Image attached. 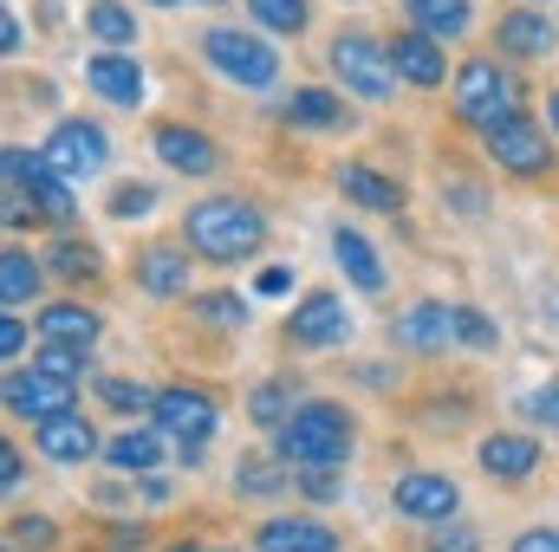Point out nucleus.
<instances>
[{
    "instance_id": "obj_29",
    "label": "nucleus",
    "mask_w": 559,
    "mask_h": 552,
    "mask_svg": "<svg viewBox=\"0 0 559 552\" xmlns=\"http://www.w3.org/2000/svg\"><path fill=\"white\" fill-rule=\"evenodd\" d=\"M33 292H39V267H33V254L7 248V254H0V299H7V312H13V305H26Z\"/></svg>"
},
{
    "instance_id": "obj_45",
    "label": "nucleus",
    "mask_w": 559,
    "mask_h": 552,
    "mask_svg": "<svg viewBox=\"0 0 559 552\" xmlns=\"http://www.w3.org/2000/svg\"><path fill=\"white\" fill-rule=\"evenodd\" d=\"M20 540H26V547H52V527H46V520H20Z\"/></svg>"
},
{
    "instance_id": "obj_35",
    "label": "nucleus",
    "mask_w": 559,
    "mask_h": 552,
    "mask_svg": "<svg viewBox=\"0 0 559 552\" xmlns=\"http://www.w3.org/2000/svg\"><path fill=\"white\" fill-rule=\"evenodd\" d=\"M52 274H66V279L98 274V254H92L85 241H59V248H52Z\"/></svg>"
},
{
    "instance_id": "obj_10",
    "label": "nucleus",
    "mask_w": 559,
    "mask_h": 552,
    "mask_svg": "<svg viewBox=\"0 0 559 552\" xmlns=\"http://www.w3.org/2000/svg\"><path fill=\"white\" fill-rule=\"evenodd\" d=\"M488 156H495L508 176H540V169L554 163V149H547V131H540L527 111H514L508 124H495V131H488Z\"/></svg>"
},
{
    "instance_id": "obj_20",
    "label": "nucleus",
    "mask_w": 559,
    "mask_h": 552,
    "mask_svg": "<svg viewBox=\"0 0 559 552\" xmlns=\"http://www.w3.org/2000/svg\"><path fill=\"white\" fill-rule=\"evenodd\" d=\"M39 332H46V345H79V351H92V345H98V312L79 305V299H66V305H46V312H39Z\"/></svg>"
},
{
    "instance_id": "obj_49",
    "label": "nucleus",
    "mask_w": 559,
    "mask_h": 552,
    "mask_svg": "<svg viewBox=\"0 0 559 552\" xmlns=\"http://www.w3.org/2000/svg\"><path fill=\"white\" fill-rule=\"evenodd\" d=\"M169 552H202V547H195V540H182V547H169Z\"/></svg>"
},
{
    "instance_id": "obj_36",
    "label": "nucleus",
    "mask_w": 559,
    "mask_h": 552,
    "mask_svg": "<svg viewBox=\"0 0 559 552\" xmlns=\"http://www.w3.org/2000/svg\"><path fill=\"white\" fill-rule=\"evenodd\" d=\"M39 371H52V377H72L79 384V371H85V351L79 345H39V358H33Z\"/></svg>"
},
{
    "instance_id": "obj_11",
    "label": "nucleus",
    "mask_w": 559,
    "mask_h": 552,
    "mask_svg": "<svg viewBox=\"0 0 559 552\" xmlns=\"http://www.w3.org/2000/svg\"><path fill=\"white\" fill-rule=\"evenodd\" d=\"M286 338L306 345V351H332V345L352 338V312L338 305V292H312V299H299V312L286 319Z\"/></svg>"
},
{
    "instance_id": "obj_25",
    "label": "nucleus",
    "mask_w": 559,
    "mask_h": 552,
    "mask_svg": "<svg viewBox=\"0 0 559 552\" xmlns=\"http://www.w3.org/2000/svg\"><path fill=\"white\" fill-rule=\"evenodd\" d=\"M138 279H143V292H156V299H182L189 292V261L176 248H143Z\"/></svg>"
},
{
    "instance_id": "obj_47",
    "label": "nucleus",
    "mask_w": 559,
    "mask_h": 552,
    "mask_svg": "<svg viewBox=\"0 0 559 552\" xmlns=\"http://www.w3.org/2000/svg\"><path fill=\"white\" fill-rule=\"evenodd\" d=\"M111 547H118V552H138L143 547V527H118V533H111Z\"/></svg>"
},
{
    "instance_id": "obj_32",
    "label": "nucleus",
    "mask_w": 559,
    "mask_h": 552,
    "mask_svg": "<svg viewBox=\"0 0 559 552\" xmlns=\"http://www.w3.org/2000/svg\"><path fill=\"white\" fill-rule=\"evenodd\" d=\"M150 208H156V189H150V182H124V189H111V215H118V221H143Z\"/></svg>"
},
{
    "instance_id": "obj_46",
    "label": "nucleus",
    "mask_w": 559,
    "mask_h": 552,
    "mask_svg": "<svg viewBox=\"0 0 559 552\" xmlns=\"http://www.w3.org/2000/svg\"><path fill=\"white\" fill-rule=\"evenodd\" d=\"M261 292H293V267H267L261 274Z\"/></svg>"
},
{
    "instance_id": "obj_50",
    "label": "nucleus",
    "mask_w": 559,
    "mask_h": 552,
    "mask_svg": "<svg viewBox=\"0 0 559 552\" xmlns=\"http://www.w3.org/2000/svg\"><path fill=\"white\" fill-rule=\"evenodd\" d=\"M156 7H182V0H156Z\"/></svg>"
},
{
    "instance_id": "obj_19",
    "label": "nucleus",
    "mask_w": 559,
    "mask_h": 552,
    "mask_svg": "<svg viewBox=\"0 0 559 552\" xmlns=\"http://www.w3.org/2000/svg\"><path fill=\"white\" fill-rule=\"evenodd\" d=\"M261 552H338V533L325 520H261Z\"/></svg>"
},
{
    "instance_id": "obj_43",
    "label": "nucleus",
    "mask_w": 559,
    "mask_h": 552,
    "mask_svg": "<svg viewBox=\"0 0 559 552\" xmlns=\"http://www.w3.org/2000/svg\"><path fill=\"white\" fill-rule=\"evenodd\" d=\"M20 475H26V461H20V448L7 442V448H0V488H20Z\"/></svg>"
},
{
    "instance_id": "obj_17",
    "label": "nucleus",
    "mask_w": 559,
    "mask_h": 552,
    "mask_svg": "<svg viewBox=\"0 0 559 552\" xmlns=\"http://www.w3.org/2000/svg\"><path fill=\"white\" fill-rule=\"evenodd\" d=\"M156 156H163L176 176H209V169L222 163L215 137H202V131H189V124H163V131H156Z\"/></svg>"
},
{
    "instance_id": "obj_6",
    "label": "nucleus",
    "mask_w": 559,
    "mask_h": 552,
    "mask_svg": "<svg viewBox=\"0 0 559 552\" xmlns=\"http://www.w3.org/2000/svg\"><path fill=\"white\" fill-rule=\"evenodd\" d=\"M0 176H7V182H20V189L39 202V215H46V221H72V182L46 163V149H20V143H13V149L0 156Z\"/></svg>"
},
{
    "instance_id": "obj_40",
    "label": "nucleus",
    "mask_w": 559,
    "mask_h": 552,
    "mask_svg": "<svg viewBox=\"0 0 559 552\" xmlns=\"http://www.w3.org/2000/svg\"><path fill=\"white\" fill-rule=\"evenodd\" d=\"M241 468H248V475H241V488H248V494H267V488H280V475L267 468V461H241Z\"/></svg>"
},
{
    "instance_id": "obj_12",
    "label": "nucleus",
    "mask_w": 559,
    "mask_h": 552,
    "mask_svg": "<svg viewBox=\"0 0 559 552\" xmlns=\"http://www.w3.org/2000/svg\"><path fill=\"white\" fill-rule=\"evenodd\" d=\"M455 507H462V494H455V481L449 475H404L397 481V514H411V520H455Z\"/></svg>"
},
{
    "instance_id": "obj_38",
    "label": "nucleus",
    "mask_w": 559,
    "mask_h": 552,
    "mask_svg": "<svg viewBox=\"0 0 559 552\" xmlns=\"http://www.w3.org/2000/svg\"><path fill=\"white\" fill-rule=\"evenodd\" d=\"M429 552H481V540H475L462 520H436V533H429Z\"/></svg>"
},
{
    "instance_id": "obj_51",
    "label": "nucleus",
    "mask_w": 559,
    "mask_h": 552,
    "mask_svg": "<svg viewBox=\"0 0 559 552\" xmlns=\"http://www.w3.org/2000/svg\"><path fill=\"white\" fill-rule=\"evenodd\" d=\"M195 7H215V0H195Z\"/></svg>"
},
{
    "instance_id": "obj_24",
    "label": "nucleus",
    "mask_w": 559,
    "mask_h": 552,
    "mask_svg": "<svg viewBox=\"0 0 559 552\" xmlns=\"http://www.w3.org/2000/svg\"><path fill=\"white\" fill-rule=\"evenodd\" d=\"M481 468L501 475V481H527L540 468V448H534V435H488L481 442Z\"/></svg>"
},
{
    "instance_id": "obj_21",
    "label": "nucleus",
    "mask_w": 559,
    "mask_h": 552,
    "mask_svg": "<svg viewBox=\"0 0 559 552\" xmlns=\"http://www.w3.org/2000/svg\"><path fill=\"white\" fill-rule=\"evenodd\" d=\"M332 254H338V267H345V279H352L358 292H384V261H378V248H371L358 228H338V235H332Z\"/></svg>"
},
{
    "instance_id": "obj_30",
    "label": "nucleus",
    "mask_w": 559,
    "mask_h": 552,
    "mask_svg": "<svg viewBox=\"0 0 559 552\" xmlns=\"http://www.w3.org/2000/svg\"><path fill=\"white\" fill-rule=\"evenodd\" d=\"M248 13L267 33H306V0H248Z\"/></svg>"
},
{
    "instance_id": "obj_34",
    "label": "nucleus",
    "mask_w": 559,
    "mask_h": 552,
    "mask_svg": "<svg viewBox=\"0 0 559 552\" xmlns=\"http://www.w3.org/2000/svg\"><path fill=\"white\" fill-rule=\"evenodd\" d=\"M248 416H254V422H261V429H280V422H286V384H261V391H254V397H248Z\"/></svg>"
},
{
    "instance_id": "obj_42",
    "label": "nucleus",
    "mask_w": 559,
    "mask_h": 552,
    "mask_svg": "<svg viewBox=\"0 0 559 552\" xmlns=\"http://www.w3.org/2000/svg\"><path fill=\"white\" fill-rule=\"evenodd\" d=\"M508 552H559V533L554 527H534V533H521Z\"/></svg>"
},
{
    "instance_id": "obj_33",
    "label": "nucleus",
    "mask_w": 559,
    "mask_h": 552,
    "mask_svg": "<svg viewBox=\"0 0 559 552\" xmlns=\"http://www.w3.org/2000/svg\"><path fill=\"white\" fill-rule=\"evenodd\" d=\"M98 397H105L111 410H124V416H138V410H150V404H156L143 384H131V377H105V384H98Z\"/></svg>"
},
{
    "instance_id": "obj_23",
    "label": "nucleus",
    "mask_w": 559,
    "mask_h": 552,
    "mask_svg": "<svg viewBox=\"0 0 559 552\" xmlns=\"http://www.w3.org/2000/svg\"><path fill=\"white\" fill-rule=\"evenodd\" d=\"M338 189L358 202V208H378V215H397L404 208V189L391 176H371L365 163H338Z\"/></svg>"
},
{
    "instance_id": "obj_48",
    "label": "nucleus",
    "mask_w": 559,
    "mask_h": 552,
    "mask_svg": "<svg viewBox=\"0 0 559 552\" xmlns=\"http://www.w3.org/2000/svg\"><path fill=\"white\" fill-rule=\"evenodd\" d=\"M547 118H554V131H559V92H554V98H547Z\"/></svg>"
},
{
    "instance_id": "obj_37",
    "label": "nucleus",
    "mask_w": 559,
    "mask_h": 552,
    "mask_svg": "<svg viewBox=\"0 0 559 552\" xmlns=\"http://www.w3.org/2000/svg\"><path fill=\"white\" fill-rule=\"evenodd\" d=\"M248 319V299L241 292H209L202 299V325H241Z\"/></svg>"
},
{
    "instance_id": "obj_44",
    "label": "nucleus",
    "mask_w": 559,
    "mask_h": 552,
    "mask_svg": "<svg viewBox=\"0 0 559 552\" xmlns=\"http://www.w3.org/2000/svg\"><path fill=\"white\" fill-rule=\"evenodd\" d=\"M20 345H26V332H20V319L7 312V319H0V351H7V358H20Z\"/></svg>"
},
{
    "instance_id": "obj_5",
    "label": "nucleus",
    "mask_w": 559,
    "mask_h": 552,
    "mask_svg": "<svg viewBox=\"0 0 559 552\" xmlns=\"http://www.w3.org/2000/svg\"><path fill=\"white\" fill-rule=\"evenodd\" d=\"M325 59H332V79L345 92H358V98H391V85H397L391 46H378L371 33H338Z\"/></svg>"
},
{
    "instance_id": "obj_16",
    "label": "nucleus",
    "mask_w": 559,
    "mask_h": 552,
    "mask_svg": "<svg viewBox=\"0 0 559 552\" xmlns=\"http://www.w3.org/2000/svg\"><path fill=\"white\" fill-rule=\"evenodd\" d=\"M39 455L46 461H66V468H79V461H92L98 455V429L85 422V416H52V422H39Z\"/></svg>"
},
{
    "instance_id": "obj_31",
    "label": "nucleus",
    "mask_w": 559,
    "mask_h": 552,
    "mask_svg": "<svg viewBox=\"0 0 559 552\" xmlns=\"http://www.w3.org/2000/svg\"><path fill=\"white\" fill-rule=\"evenodd\" d=\"M455 338H462V345H475V351H495V338H501V332H495V319H488V312L455 305Z\"/></svg>"
},
{
    "instance_id": "obj_18",
    "label": "nucleus",
    "mask_w": 559,
    "mask_h": 552,
    "mask_svg": "<svg viewBox=\"0 0 559 552\" xmlns=\"http://www.w3.org/2000/svg\"><path fill=\"white\" fill-rule=\"evenodd\" d=\"M449 338H455V305L423 299L411 312H397V345H404V351H442Z\"/></svg>"
},
{
    "instance_id": "obj_1",
    "label": "nucleus",
    "mask_w": 559,
    "mask_h": 552,
    "mask_svg": "<svg viewBox=\"0 0 559 552\" xmlns=\"http://www.w3.org/2000/svg\"><path fill=\"white\" fill-rule=\"evenodd\" d=\"M261 241H267V221L241 195H209L189 208V248L209 261H248V254H261Z\"/></svg>"
},
{
    "instance_id": "obj_7",
    "label": "nucleus",
    "mask_w": 559,
    "mask_h": 552,
    "mask_svg": "<svg viewBox=\"0 0 559 552\" xmlns=\"http://www.w3.org/2000/svg\"><path fill=\"white\" fill-rule=\"evenodd\" d=\"M150 416H156V429H163V435H176V442H209V435H215V422H222L215 397H209V391H195V384H169V391H156Z\"/></svg>"
},
{
    "instance_id": "obj_14",
    "label": "nucleus",
    "mask_w": 559,
    "mask_h": 552,
    "mask_svg": "<svg viewBox=\"0 0 559 552\" xmlns=\"http://www.w3.org/2000/svg\"><path fill=\"white\" fill-rule=\"evenodd\" d=\"M85 79H92V92H98L105 105H124V111L143 105V65L131 52H98V59L85 65Z\"/></svg>"
},
{
    "instance_id": "obj_9",
    "label": "nucleus",
    "mask_w": 559,
    "mask_h": 552,
    "mask_svg": "<svg viewBox=\"0 0 559 552\" xmlns=\"http://www.w3.org/2000/svg\"><path fill=\"white\" fill-rule=\"evenodd\" d=\"M7 410L13 416H33V422H52V416H72L79 410V384L72 377H52V371H13L7 377Z\"/></svg>"
},
{
    "instance_id": "obj_8",
    "label": "nucleus",
    "mask_w": 559,
    "mask_h": 552,
    "mask_svg": "<svg viewBox=\"0 0 559 552\" xmlns=\"http://www.w3.org/2000/svg\"><path fill=\"white\" fill-rule=\"evenodd\" d=\"M105 156H111V143H105L98 124H85V118H66V124H52V137H46V163H52L66 182L98 176V169H105Z\"/></svg>"
},
{
    "instance_id": "obj_41",
    "label": "nucleus",
    "mask_w": 559,
    "mask_h": 552,
    "mask_svg": "<svg viewBox=\"0 0 559 552\" xmlns=\"http://www.w3.org/2000/svg\"><path fill=\"white\" fill-rule=\"evenodd\" d=\"M527 410L540 416V422H554V429H559V384H547V391H534V397H527Z\"/></svg>"
},
{
    "instance_id": "obj_22",
    "label": "nucleus",
    "mask_w": 559,
    "mask_h": 552,
    "mask_svg": "<svg viewBox=\"0 0 559 552\" xmlns=\"http://www.w3.org/2000/svg\"><path fill=\"white\" fill-rule=\"evenodd\" d=\"M105 461L118 475H156L163 468V429H124L105 442Z\"/></svg>"
},
{
    "instance_id": "obj_15",
    "label": "nucleus",
    "mask_w": 559,
    "mask_h": 552,
    "mask_svg": "<svg viewBox=\"0 0 559 552\" xmlns=\"http://www.w3.org/2000/svg\"><path fill=\"white\" fill-rule=\"evenodd\" d=\"M495 46L501 52H514V59H547L559 46V26L547 13H527V7H514V13H501V26H495Z\"/></svg>"
},
{
    "instance_id": "obj_27",
    "label": "nucleus",
    "mask_w": 559,
    "mask_h": 552,
    "mask_svg": "<svg viewBox=\"0 0 559 552\" xmlns=\"http://www.w3.org/2000/svg\"><path fill=\"white\" fill-rule=\"evenodd\" d=\"M85 26H92V39L111 46V52H131V46H138V20H131V7H118V0H92Z\"/></svg>"
},
{
    "instance_id": "obj_39",
    "label": "nucleus",
    "mask_w": 559,
    "mask_h": 552,
    "mask_svg": "<svg viewBox=\"0 0 559 552\" xmlns=\"http://www.w3.org/2000/svg\"><path fill=\"white\" fill-rule=\"evenodd\" d=\"M299 488H306V501H332L338 494V468H306Z\"/></svg>"
},
{
    "instance_id": "obj_26",
    "label": "nucleus",
    "mask_w": 559,
    "mask_h": 552,
    "mask_svg": "<svg viewBox=\"0 0 559 552\" xmlns=\"http://www.w3.org/2000/svg\"><path fill=\"white\" fill-rule=\"evenodd\" d=\"M411 7V26L417 33H429V39H462L468 33V0H404Z\"/></svg>"
},
{
    "instance_id": "obj_3",
    "label": "nucleus",
    "mask_w": 559,
    "mask_h": 552,
    "mask_svg": "<svg viewBox=\"0 0 559 552\" xmlns=\"http://www.w3.org/2000/svg\"><path fill=\"white\" fill-rule=\"evenodd\" d=\"M521 111V92H514V79L495 65V59H468L462 72H455V118L462 124H475L481 137L495 131V124H508Z\"/></svg>"
},
{
    "instance_id": "obj_2",
    "label": "nucleus",
    "mask_w": 559,
    "mask_h": 552,
    "mask_svg": "<svg viewBox=\"0 0 559 552\" xmlns=\"http://www.w3.org/2000/svg\"><path fill=\"white\" fill-rule=\"evenodd\" d=\"M274 455L286 468H338L352 455V416L338 404H299L274 429Z\"/></svg>"
},
{
    "instance_id": "obj_28",
    "label": "nucleus",
    "mask_w": 559,
    "mask_h": 552,
    "mask_svg": "<svg viewBox=\"0 0 559 552\" xmlns=\"http://www.w3.org/2000/svg\"><path fill=\"white\" fill-rule=\"evenodd\" d=\"M286 118H293V124H306V131H338V124H345V111H338V98H332L325 85L293 92V98H286Z\"/></svg>"
},
{
    "instance_id": "obj_4",
    "label": "nucleus",
    "mask_w": 559,
    "mask_h": 552,
    "mask_svg": "<svg viewBox=\"0 0 559 552\" xmlns=\"http://www.w3.org/2000/svg\"><path fill=\"white\" fill-rule=\"evenodd\" d=\"M202 52H209V65H215L222 79H235V85H248V92H267V85L280 79V52L261 39V33L215 26V33L202 39Z\"/></svg>"
},
{
    "instance_id": "obj_13",
    "label": "nucleus",
    "mask_w": 559,
    "mask_h": 552,
    "mask_svg": "<svg viewBox=\"0 0 559 552\" xmlns=\"http://www.w3.org/2000/svg\"><path fill=\"white\" fill-rule=\"evenodd\" d=\"M391 65H397V79H411L417 92H436V85H442V72H449L442 39H429V33H417V26L391 39Z\"/></svg>"
}]
</instances>
